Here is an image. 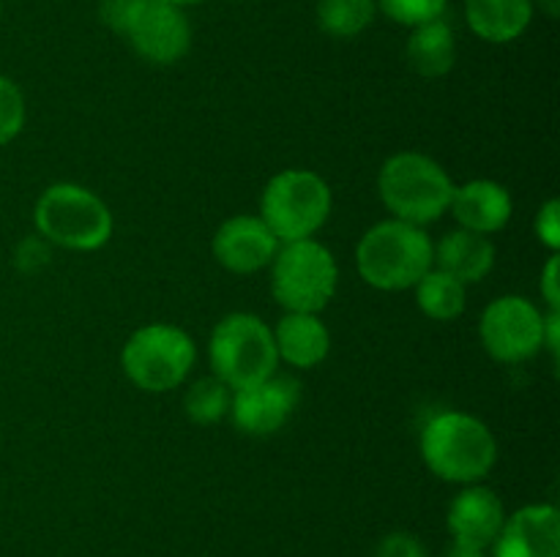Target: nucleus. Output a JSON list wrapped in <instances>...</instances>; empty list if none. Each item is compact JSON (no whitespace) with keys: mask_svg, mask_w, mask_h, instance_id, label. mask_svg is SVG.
I'll list each match as a JSON object with an SVG mask.
<instances>
[{"mask_svg":"<svg viewBox=\"0 0 560 557\" xmlns=\"http://www.w3.org/2000/svg\"><path fill=\"white\" fill-rule=\"evenodd\" d=\"M454 189L457 186L446 169L424 153H397L377 175L383 205L394 213V218L416 227L438 222L452 205Z\"/></svg>","mask_w":560,"mask_h":557,"instance_id":"7ed1b4c3","label":"nucleus"},{"mask_svg":"<svg viewBox=\"0 0 560 557\" xmlns=\"http://www.w3.org/2000/svg\"><path fill=\"white\" fill-rule=\"evenodd\" d=\"M195 358L197 349L189 333L167 322L137 328L120 353L126 377L148 393L178 388L189 377Z\"/></svg>","mask_w":560,"mask_h":557,"instance_id":"0eeeda50","label":"nucleus"},{"mask_svg":"<svg viewBox=\"0 0 560 557\" xmlns=\"http://www.w3.org/2000/svg\"><path fill=\"white\" fill-rule=\"evenodd\" d=\"M279 240L260 216H233L213 235V257L233 273H255L277 257Z\"/></svg>","mask_w":560,"mask_h":557,"instance_id":"f8f14e48","label":"nucleus"},{"mask_svg":"<svg viewBox=\"0 0 560 557\" xmlns=\"http://www.w3.org/2000/svg\"><path fill=\"white\" fill-rule=\"evenodd\" d=\"M25 126V98L16 82L0 76V145H9Z\"/></svg>","mask_w":560,"mask_h":557,"instance_id":"b1692460","label":"nucleus"},{"mask_svg":"<svg viewBox=\"0 0 560 557\" xmlns=\"http://www.w3.org/2000/svg\"><path fill=\"white\" fill-rule=\"evenodd\" d=\"M271 262V293L288 311L317 315L337 293V260L315 238L284 244Z\"/></svg>","mask_w":560,"mask_h":557,"instance_id":"6e6552de","label":"nucleus"},{"mask_svg":"<svg viewBox=\"0 0 560 557\" xmlns=\"http://www.w3.org/2000/svg\"><path fill=\"white\" fill-rule=\"evenodd\" d=\"M164 3L178 5V9H186V5H200V3H206V0H164Z\"/></svg>","mask_w":560,"mask_h":557,"instance_id":"2f4dec72","label":"nucleus"},{"mask_svg":"<svg viewBox=\"0 0 560 557\" xmlns=\"http://www.w3.org/2000/svg\"><path fill=\"white\" fill-rule=\"evenodd\" d=\"M416 300L430 320L452 322L465 311L468 295H465V284L459 278L432 268L416 284Z\"/></svg>","mask_w":560,"mask_h":557,"instance_id":"aec40b11","label":"nucleus"},{"mask_svg":"<svg viewBox=\"0 0 560 557\" xmlns=\"http://www.w3.org/2000/svg\"><path fill=\"white\" fill-rule=\"evenodd\" d=\"M481 344L503 364L534 358L545 336V315L523 295H503L492 300L481 315Z\"/></svg>","mask_w":560,"mask_h":557,"instance_id":"1a4fd4ad","label":"nucleus"},{"mask_svg":"<svg viewBox=\"0 0 560 557\" xmlns=\"http://www.w3.org/2000/svg\"><path fill=\"white\" fill-rule=\"evenodd\" d=\"M421 457L438 478L476 484L495 467L498 442L485 420L448 410L432 415L421 429Z\"/></svg>","mask_w":560,"mask_h":557,"instance_id":"f257e3e1","label":"nucleus"},{"mask_svg":"<svg viewBox=\"0 0 560 557\" xmlns=\"http://www.w3.org/2000/svg\"><path fill=\"white\" fill-rule=\"evenodd\" d=\"M0 11H3V0H0Z\"/></svg>","mask_w":560,"mask_h":557,"instance_id":"473e14b6","label":"nucleus"},{"mask_svg":"<svg viewBox=\"0 0 560 557\" xmlns=\"http://www.w3.org/2000/svg\"><path fill=\"white\" fill-rule=\"evenodd\" d=\"M377 11L388 16L392 22L405 27L424 25V22L441 20L446 14L448 0H375Z\"/></svg>","mask_w":560,"mask_h":557,"instance_id":"5701e85b","label":"nucleus"},{"mask_svg":"<svg viewBox=\"0 0 560 557\" xmlns=\"http://www.w3.org/2000/svg\"><path fill=\"white\" fill-rule=\"evenodd\" d=\"M260 213L273 238L282 244L306 240L326 224L331 213V189L312 169H284L268 180Z\"/></svg>","mask_w":560,"mask_h":557,"instance_id":"423d86ee","label":"nucleus"},{"mask_svg":"<svg viewBox=\"0 0 560 557\" xmlns=\"http://www.w3.org/2000/svg\"><path fill=\"white\" fill-rule=\"evenodd\" d=\"M208 355H211L213 377H219L230 391H241L277 375L279 353L273 331L260 317L246 311H235L217 322Z\"/></svg>","mask_w":560,"mask_h":557,"instance_id":"20e7f679","label":"nucleus"},{"mask_svg":"<svg viewBox=\"0 0 560 557\" xmlns=\"http://www.w3.org/2000/svg\"><path fill=\"white\" fill-rule=\"evenodd\" d=\"M446 557H485V549H479V546L459 544V541H454V546H452V549H448Z\"/></svg>","mask_w":560,"mask_h":557,"instance_id":"c756f323","label":"nucleus"},{"mask_svg":"<svg viewBox=\"0 0 560 557\" xmlns=\"http://www.w3.org/2000/svg\"><path fill=\"white\" fill-rule=\"evenodd\" d=\"M140 3L142 0H102V5H98V16H102V22L109 27V31L124 36L131 16H135V11L140 9Z\"/></svg>","mask_w":560,"mask_h":557,"instance_id":"393cba45","label":"nucleus"},{"mask_svg":"<svg viewBox=\"0 0 560 557\" xmlns=\"http://www.w3.org/2000/svg\"><path fill=\"white\" fill-rule=\"evenodd\" d=\"M124 36L140 58L156 66L178 63L191 47V25L184 9L164 0H142Z\"/></svg>","mask_w":560,"mask_h":557,"instance_id":"9d476101","label":"nucleus"},{"mask_svg":"<svg viewBox=\"0 0 560 557\" xmlns=\"http://www.w3.org/2000/svg\"><path fill=\"white\" fill-rule=\"evenodd\" d=\"M375 16V0H317V25L331 38L361 36Z\"/></svg>","mask_w":560,"mask_h":557,"instance_id":"412c9836","label":"nucleus"},{"mask_svg":"<svg viewBox=\"0 0 560 557\" xmlns=\"http://www.w3.org/2000/svg\"><path fill=\"white\" fill-rule=\"evenodd\" d=\"M408 66L421 76H443L454 69L457 60V38L446 20H432L416 25L405 47Z\"/></svg>","mask_w":560,"mask_h":557,"instance_id":"6ab92c4d","label":"nucleus"},{"mask_svg":"<svg viewBox=\"0 0 560 557\" xmlns=\"http://www.w3.org/2000/svg\"><path fill=\"white\" fill-rule=\"evenodd\" d=\"M492 557H560V513L556 506H525L503 522Z\"/></svg>","mask_w":560,"mask_h":557,"instance_id":"ddd939ff","label":"nucleus"},{"mask_svg":"<svg viewBox=\"0 0 560 557\" xmlns=\"http://www.w3.org/2000/svg\"><path fill=\"white\" fill-rule=\"evenodd\" d=\"M432 254H435L438 271L459 278L463 284L481 282L495 265V244L474 229H454L443 235Z\"/></svg>","mask_w":560,"mask_h":557,"instance_id":"dca6fc26","label":"nucleus"},{"mask_svg":"<svg viewBox=\"0 0 560 557\" xmlns=\"http://www.w3.org/2000/svg\"><path fill=\"white\" fill-rule=\"evenodd\" d=\"M230 402H233V391L219 377H202V380H197L189 388L184 407L195 424L208 426L217 424V420H222L230 413Z\"/></svg>","mask_w":560,"mask_h":557,"instance_id":"4be33fe9","label":"nucleus"},{"mask_svg":"<svg viewBox=\"0 0 560 557\" xmlns=\"http://www.w3.org/2000/svg\"><path fill=\"white\" fill-rule=\"evenodd\" d=\"M534 3H539V9L545 11L547 16H558L560 0H534Z\"/></svg>","mask_w":560,"mask_h":557,"instance_id":"7c9ffc66","label":"nucleus"},{"mask_svg":"<svg viewBox=\"0 0 560 557\" xmlns=\"http://www.w3.org/2000/svg\"><path fill=\"white\" fill-rule=\"evenodd\" d=\"M273 342H277L279 358L299 369H312L326 360L331 349V333L317 315L288 311L273 331Z\"/></svg>","mask_w":560,"mask_h":557,"instance_id":"f3484780","label":"nucleus"},{"mask_svg":"<svg viewBox=\"0 0 560 557\" xmlns=\"http://www.w3.org/2000/svg\"><path fill=\"white\" fill-rule=\"evenodd\" d=\"M503 522H506V511H503L501 497L487 486L470 484L448 506V530L459 544L487 549L498 538Z\"/></svg>","mask_w":560,"mask_h":557,"instance_id":"4468645a","label":"nucleus"},{"mask_svg":"<svg viewBox=\"0 0 560 557\" xmlns=\"http://www.w3.org/2000/svg\"><path fill=\"white\" fill-rule=\"evenodd\" d=\"M541 347H550L552 358H558L560 349V311H550L545 317V336H541Z\"/></svg>","mask_w":560,"mask_h":557,"instance_id":"c85d7f7f","label":"nucleus"},{"mask_svg":"<svg viewBox=\"0 0 560 557\" xmlns=\"http://www.w3.org/2000/svg\"><path fill=\"white\" fill-rule=\"evenodd\" d=\"M435 246L421 227L399 218L366 229L355 246V268L361 278L375 289L399 293L419 284V278L435 265Z\"/></svg>","mask_w":560,"mask_h":557,"instance_id":"f03ea898","label":"nucleus"},{"mask_svg":"<svg viewBox=\"0 0 560 557\" xmlns=\"http://www.w3.org/2000/svg\"><path fill=\"white\" fill-rule=\"evenodd\" d=\"M299 396L301 393L295 380L282 375L266 377L262 382L233 391V402H230L233 424L252 437L273 435L290 420Z\"/></svg>","mask_w":560,"mask_h":557,"instance_id":"9b49d317","label":"nucleus"},{"mask_svg":"<svg viewBox=\"0 0 560 557\" xmlns=\"http://www.w3.org/2000/svg\"><path fill=\"white\" fill-rule=\"evenodd\" d=\"M558 257L552 254L550 262L545 265V273H541V295L550 304V311H560V289H558Z\"/></svg>","mask_w":560,"mask_h":557,"instance_id":"cd10ccee","label":"nucleus"},{"mask_svg":"<svg viewBox=\"0 0 560 557\" xmlns=\"http://www.w3.org/2000/svg\"><path fill=\"white\" fill-rule=\"evenodd\" d=\"M534 11V0H465V22L490 44H509L523 36Z\"/></svg>","mask_w":560,"mask_h":557,"instance_id":"a211bd4d","label":"nucleus"},{"mask_svg":"<svg viewBox=\"0 0 560 557\" xmlns=\"http://www.w3.org/2000/svg\"><path fill=\"white\" fill-rule=\"evenodd\" d=\"M448 211L463 224V229L492 235L506 227L512 218V194L506 191V186L495 183V180H470V183L454 189Z\"/></svg>","mask_w":560,"mask_h":557,"instance_id":"2eb2a0df","label":"nucleus"},{"mask_svg":"<svg viewBox=\"0 0 560 557\" xmlns=\"http://www.w3.org/2000/svg\"><path fill=\"white\" fill-rule=\"evenodd\" d=\"M375 557H427L424 546L419 538L408 533H392L388 538L381 541Z\"/></svg>","mask_w":560,"mask_h":557,"instance_id":"bb28decb","label":"nucleus"},{"mask_svg":"<svg viewBox=\"0 0 560 557\" xmlns=\"http://www.w3.org/2000/svg\"><path fill=\"white\" fill-rule=\"evenodd\" d=\"M36 227L44 240L71 251L102 249L113 235V213L107 202L77 183H55L38 197Z\"/></svg>","mask_w":560,"mask_h":557,"instance_id":"39448f33","label":"nucleus"},{"mask_svg":"<svg viewBox=\"0 0 560 557\" xmlns=\"http://www.w3.org/2000/svg\"><path fill=\"white\" fill-rule=\"evenodd\" d=\"M536 235H539L541 244L556 254L560 249V202L550 200L545 202V208L536 216Z\"/></svg>","mask_w":560,"mask_h":557,"instance_id":"a878e982","label":"nucleus"}]
</instances>
